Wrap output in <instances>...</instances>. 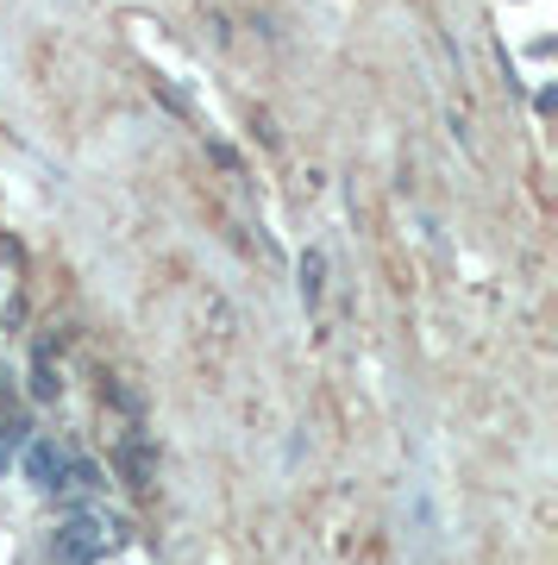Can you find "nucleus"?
<instances>
[{"label": "nucleus", "mask_w": 558, "mask_h": 565, "mask_svg": "<svg viewBox=\"0 0 558 565\" xmlns=\"http://www.w3.org/2000/svg\"><path fill=\"white\" fill-rule=\"evenodd\" d=\"M120 546V522L107 515V509H69L63 527L51 534V559L57 565H95L100 553H114Z\"/></svg>", "instance_id": "obj_1"}, {"label": "nucleus", "mask_w": 558, "mask_h": 565, "mask_svg": "<svg viewBox=\"0 0 558 565\" xmlns=\"http://www.w3.org/2000/svg\"><path fill=\"white\" fill-rule=\"evenodd\" d=\"M100 490H107V478H100V465L69 459V465H63V478L51 484V497H57L63 509H95V503H100Z\"/></svg>", "instance_id": "obj_2"}, {"label": "nucleus", "mask_w": 558, "mask_h": 565, "mask_svg": "<svg viewBox=\"0 0 558 565\" xmlns=\"http://www.w3.org/2000/svg\"><path fill=\"white\" fill-rule=\"evenodd\" d=\"M63 465H69V452H57V440H25V478L51 497V484L63 478Z\"/></svg>", "instance_id": "obj_3"}, {"label": "nucleus", "mask_w": 558, "mask_h": 565, "mask_svg": "<svg viewBox=\"0 0 558 565\" xmlns=\"http://www.w3.org/2000/svg\"><path fill=\"white\" fill-rule=\"evenodd\" d=\"M320 289H326V258H320V252H308V258H301V302L314 308Z\"/></svg>", "instance_id": "obj_4"}, {"label": "nucleus", "mask_w": 558, "mask_h": 565, "mask_svg": "<svg viewBox=\"0 0 558 565\" xmlns=\"http://www.w3.org/2000/svg\"><path fill=\"white\" fill-rule=\"evenodd\" d=\"M32 396H39V403H57V396H63V377L51 371V359L32 364Z\"/></svg>", "instance_id": "obj_5"}, {"label": "nucleus", "mask_w": 558, "mask_h": 565, "mask_svg": "<svg viewBox=\"0 0 558 565\" xmlns=\"http://www.w3.org/2000/svg\"><path fill=\"white\" fill-rule=\"evenodd\" d=\"M0 465H7V452H0Z\"/></svg>", "instance_id": "obj_6"}]
</instances>
